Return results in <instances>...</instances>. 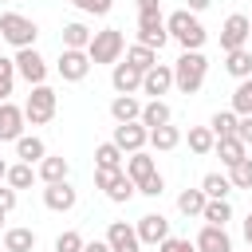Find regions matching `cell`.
I'll use <instances>...</instances> for the list:
<instances>
[{
  "label": "cell",
  "mask_w": 252,
  "mask_h": 252,
  "mask_svg": "<svg viewBox=\"0 0 252 252\" xmlns=\"http://www.w3.org/2000/svg\"><path fill=\"white\" fill-rule=\"evenodd\" d=\"M102 240L110 244V252H142V240H138L134 224H126V220H110Z\"/></svg>",
  "instance_id": "obj_12"
},
{
  "label": "cell",
  "mask_w": 252,
  "mask_h": 252,
  "mask_svg": "<svg viewBox=\"0 0 252 252\" xmlns=\"http://www.w3.org/2000/svg\"><path fill=\"white\" fill-rule=\"evenodd\" d=\"M138 43L150 47V51H161L169 43V32H165V16L161 12H150V16H138Z\"/></svg>",
  "instance_id": "obj_6"
},
{
  "label": "cell",
  "mask_w": 252,
  "mask_h": 252,
  "mask_svg": "<svg viewBox=\"0 0 252 252\" xmlns=\"http://www.w3.org/2000/svg\"><path fill=\"white\" fill-rule=\"evenodd\" d=\"M201 193H205L209 201H228V193H232L228 173H205V177H201Z\"/></svg>",
  "instance_id": "obj_27"
},
{
  "label": "cell",
  "mask_w": 252,
  "mask_h": 252,
  "mask_svg": "<svg viewBox=\"0 0 252 252\" xmlns=\"http://www.w3.org/2000/svg\"><path fill=\"white\" fill-rule=\"evenodd\" d=\"M126 63L138 67V71L146 75V71L158 63V51H150V47H142V43H130V47H126Z\"/></svg>",
  "instance_id": "obj_35"
},
{
  "label": "cell",
  "mask_w": 252,
  "mask_h": 252,
  "mask_svg": "<svg viewBox=\"0 0 252 252\" xmlns=\"http://www.w3.org/2000/svg\"><path fill=\"white\" fill-rule=\"evenodd\" d=\"M236 122H240V118H236L232 110H217V114L209 118V130H213V138H232V134H236Z\"/></svg>",
  "instance_id": "obj_36"
},
{
  "label": "cell",
  "mask_w": 252,
  "mask_h": 252,
  "mask_svg": "<svg viewBox=\"0 0 252 252\" xmlns=\"http://www.w3.org/2000/svg\"><path fill=\"white\" fill-rule=\"evenodd\" d=\"M110 87H114L118 94H134V91H142V71L130 67L126 59H118V63L110 67Z\"/></svg>",
  "instance_id": "obj_15"
},
{
  "label": "cell",
  "mask_w": 252,
  "mask_h": 252,
  "mask_svg": "<svg viewBox=\"0 0 252 252\" xmlns=\"http://www.w3.org/2000/svg\"><path fill=\"white\" fill-rule=\"evenodd\" d=\"M0 39L12 43L16 51H24V47H35L39 28H35V20H28V16H20V12H4V16H0Z\"/></svg>",
  "instance_id": "obj_4"
},
{
  "label": "cell",
  "mask_w": 252,
  "mask_h": 252,
  "mask_svg": "<svg viewBox=\"0 0 252 252\" xmlns=\"http://www.w3.org/2000/svg\"><path fill=\"white\" fill-rule=\"evenodd\" d=\"M122 165H126V154H122L114 142L94 146V169H122Z\"/></svg>",
  "instance_id": "obj_28"
},
{
  "label": "cell",
  "mask_w": 252,
  "mask_h": 252,
  "mask_svg": "<svg viewBox=\"0 0 252 252\" xmlns=\"http://www.w3.org/2000/svg\"><path fill=\"white\" fill-rule=\"evenodd\" d=\"M236 138H240L244 146H252V114H244V118L236 122Z\"/></svg>",
  "instance_id": "obj_45"
},
{
  "label": "cell",
  "mask_w": 252,
  "mask_h": 252,
  "mask_svg": "<svg viewBox=\"0 0 252 252\" xmlns=\"http://www.w3.org/2000/svg\"><path fill=\"white\" fill-rule=\"evenodd\" d=\"M16 75L28 83V87H39L43 79H47V59L35 51V47H24V51H16Z\"/></svg>",
  "instance_id": "obj_7"
},
{
  "label": "cell",
  "mask_w": 252,
  "mask_h": 252,
  "mask_svg": "<svg viewBox=\"0 0 252 252\" xmlns=\"http://www.w3.org/2000/svg\"><path fill=\"white\" fill-rule=\"evenodd\" d=\"M248 39H252L248 16H244V12H232V16L224 20V28H220V47H224V51H236V47H244Z\"/></svg>",
  "instance_id": "obj_9"
},
{
  "label": "cell",
  "mask_w": 252,
  "mask_h": 252,
  "mask_svg": "<svg viewBox=\"0 0 252 252\" xmlns=\"http://www.w3.org/2000/svg\"><path fill=\"white\" fill-rule=\"evenodd\" d=\"M209 4H213V0H185V12H193V16H197V12H205Z\"/></svg>",
  "instance_id": "obj_48"
},
{
  "label": "cell",
  "mask_w": 252,
  "mask_h": 252,
  "mask_svg": "<svg viewBox=\"0 0 252 252\" xmlns=\"http://www.w3.org/2000/svg\"><path fill=\"white\" fill-rule=\"evenodd\" d=\"M134 232H138L142 244H161V240L169 236V220H165L161 213H146V217H138Z\"/></svg>",
  "instance_id": "obj_14"
},
{
  "label": "cell",
  "mask_w": 252,
  "mask_h": 252,
  "mask_svg": "<svg viewBox=\"0 0 252 252\" xmlns=\"http://www.w3.org/2000/svg\"><path fill=\"white\" fill-rule=\"evenodd\" d=\"M122 154H138V150H146V142H150V130L142 126V122H122V126H114V138H110Z\"/></svg>",
  "instance_id": "obj_10"
},
{
  "label": "cell",
  "mask_w": 252,
  "mask_h": 252,
  "mask_svg": "<svg viewBox=\"0 0 252 252\" xmlns=\"http://www.w3.org/2000/svg\"><path fill=\"white\" fill-rule=\"evenodd\" d=\"M0 102H8V94H4V91H0Z\"/></svg>",
  "instance_id": "obj_52"
},
{
  "label": "cell",
  "mask_w": 252,
  "mask_h": 252,
  "mask_svg": "<svg viewBox=\"0 0 252 252\" xmlns=\"http://www.w3.org/2000/svg\"><path fill=\"white\" fill-rule=\"evenodd\" d=\"M16 158L28 161V165H39V161L47 158L43 138H39V134H20V138H16Z\"/></svg>",
  "instance_id": "obj_19"
},
{
  "label": "cell",
  "mask_w": 252,
  "mask_h": 252,
  "mask_svg": "<svg viewBox=\"0 0 252 252\" xmlns=\"http://www.w3.org/2000/svg\"><path fill=\"white\" fill-rule=\"evenodd\" d=\"M4 252H32L35 248V232L32 228H4Z\"/></svg>",
  "instance_id": "obj_29"
},
{
  "label": "cell",
  "mask_w": 252,
  "mask_h": 252,
  "mask_svg": "<svg viewBox=\"0 0 252 252\" xmlns=\"http://www.w3.org/2000/svg\"><path fill=\"white\" fill-rule=\"evenodd\" d=\"M138 193H142V197H161V193H165V177H161V173H150L146 181H138Z\"/></svg>",
  "instance_id": "obj_40"
},
{
  "label": "cell",
  "mask_w": 252,
  "mask_h": 252,
  "mask_svg": "<svg viewBox=\"0 0 252 252\" xmlns=\"http://www.w3.org/2000/svg\"><path fill=\"white\" fill-rule=\"evenodd\" d=\"M4 177H8V161L0 158V185H4Z\"/></svg>",
  "instance_id": "obj_51"
},
{
  "label": "cell",
  "mask_w": 252,
  "mask_h": 252,
  "mask_svg": "<svg viewBox=\"0 0 252 252\" xmlns=\"http://www.w3.org/2000/svg\"><path fill=\"white\" fill-rule=\"evenodd\" d=\"M79 12H87V16H106L110 8H114V0H71Z\"/></svg>",
  "instance_id": "obj_41"
},
{
  "label": "cell",
  "mask_w": 252,
  "mask_h": 252,
  "mask_svg": "<svg viewBox=\"0 0 252 252\" xmlns=\"http://www.w3.org/2000/svg\"><path fill=\"white\" fill-rule=\"evenodd\" d=\"M228 181H232V189H252V158L236 161V165L228 169Z\"/></svg>",
  "instance_id": "obj_38"
},
{
  "label": "cell",
  "mask_w": 252,
  "mask_h": 252,
  "mask_svg": "<svg viewBox=\"0 0 252 252\" xmlns=\"http://www.w3.org/2000/svg\"><path fill=\"white\" fill-rule=\"evenodd\" d=\"M102 193H106V197H110L114 205H126V201H130V197L138 193V185H134V181H130L126 173H114V181H110V185H106Z\"/></svg>",
  "instance_id": "obj_32"
},
{
  "label": "cell",
  "mask_w": 252,
  "mask_h": 252,
  "mask_svg": "<svg viewBox=\"0 0 252 252\" xmlns=\"http://www.w3.org/2000/svg\"><path fill=\"white\" fill-rule=\"evenodd\" d=\"M24 106L16 102H0V142H16L24 134Z\"/></svg>",
  "instance_id": "obj_16"
},
{
  "label": "cell",
  "mask_w": 252,
  "mask_h": 252,
  "mask_svg": "<svg viewBox=\"0 0 252 252\" xmlns=\"http://www.w3.org/2000/svg\"><path fill=\"white\" fill-rule=\"evenodd\" d=\"M83 252H110V244H106V240H87Z\"/></svg>",
  "instance_id": "obj_49"
},
{
  "label": "cell",
  "mask_w": 252,
  "mask_h": 252,
  "mask_svg": "<svg viewBox=\"0 0 252 252\" xmlns=\"http://www.w3.org/2000/svg\"><path fill=\"white\" fill-rule=\"evenodd\" d=\"M55 106H59V94H55L47 83H39V87H32V94H28V102H24V118H28L32 126H47V122L55 118Z\"/></svg>",
  "instance_id": "obj_5"
},
{
  "label": "cell",
  "mask_w": 252,
  "mask_h": 252,
  "mask_svg": "<svg viewBox=\"0 0 252 252\" xmlns=\"http://www.w3.org/2000/svg\"><path fill=\"white\" fill-rule=\"evenodd\" d=\"M55 71H59L63 83H83V79L91 75V55H87V51H67V47H59Z\"/></svg>",
  "instance_id": "obj_8"
},
{
  "label": "cell",
  "mask_w": 252,
  "mask_h": 252,
  "mask_svg": "<svg viewBox=\"0 0 252 252\" xmlns=\"http://www.w3.org/2000/svg\"><path fill=\"white\" fill-rule=\"evenodd\" d=\"M150 146H154L158 154H169V150H177V146H181V130H177L173 122H165V126L150 130Z\"/></svg>",
  "instance_id": "obj_26"
},
{
  "label": "cell",
  "mask_w": 252,
  "mask_h": 252,
  "mask_svg": "<svg viewBox=\"0 0 252 252\" xmlns=\"http://www.w3.org/2000/svg\"><path fill=\"white\" fill-rule=\"evenodd\" d=\"M43 205L51 213H71L79 205V193H75L71 181H55V185H43Z\"/></svg>",
  "instance_id": "obj_11"
},
{
  "label": "cell",
  "mask_w": 252,
  "mask_h": 252,
  "mask_svg": "<svg viewBox=\"0 0 252 252\" xmlns=\"http://www.w3.org/2000/svg\"><path fill=\"white\" fill-rule=\"evenodd\" d=\"M205 75H209L205 51H181V59L173 63V87L181 94H197L205 87Z\"/></svg>",
  "instance_id": "obj_2"
},
{
  "label": "cell",
  "mask_w": 252,
  "mask_h": 252,
  "mask_svg": "<svg viewBox=\"0 0 252 252\" xmlns=\"http://www.w3.org/2000/svg\"><path fill=\"white\" fill-rule=\"evenodd\" d=\"M169 87H173V67L169 63H154L142 75V94H150V98H161Z\"/></svg>",
  "instance_id": "obj_13"
},
{
  "label": "cell",
  "mask_w": 252,
  "mask_h": 252,
  "mask_svg": "<svg viewBox=\"0 0 252 252\" xmlns=\"http://www.w3.org/2000/svg\"><path fill=\"white\" fill-rule=\"evenodd\" d=\"M91 28L83 24V20H71V24H63V47L67 51H87L91 47Z\"/></svg>",
  "instance_id": "obj_23"
},
{
  "label": "cell",
  "mask_w": 252,
  "mask_h": 252,
  "mask_svg": "<svg viewBox=\"0 0 252 252\" xmlns=\"http://www.w3.org/2000/svg\"><path fill=\"white\" fill-rule=\"evenodd\" d=\"M0 224H4V213H0Z\"/></svg>",
  "instance_id": "obj_53"
},
{
  "label": "cell",
  "mask_w": 252,
  "mask_h": 252,
  "mask_svg": "<svg viewBox=\"0 0 252 252\" xmlns=\"http://www.w3.org/2000/svg\"><path fill=\"white\" fill-rule=\"evenodd\" d=\"M248 24H252V20H248Z\"/></svg>",
  "instance_id": "obj_56"
},
{
  "label": "cell",
  "mask_w": 252,
  "mask_h": 252,
  "mask_svg": "<svg viewBox=\"0 0 252 252\" xmlns=\"http://www.w3.org/2000/svg\"><path fill=\"white\" fill-rule=\"evenodd\" d=\"M193 248H197V252H232V236H228V228H217V224H205V228L197 232V240H193Z\"/></svg>",
  "instance_id": "obj_17"
},
{
  "label": "cell",
  "mask_w": 252,
  "mask_h": 252,
  "mask_svg": "<svg viewBox=\"0 0 252 252\" xmlns=\"http://www.w3.org/2000/svg\"><path fill=\"white\" fill-rule=\"evenodd\" d=\"M244 240L252 244V209H248V217H244Z\"/></svg>",
  "instance_id": "obj_50"
},
{
  "label": "cell",
  "mask_w": 252,
  "mask_h": 252,
  "mask_svg": "<svg viewBox=\"0 0 252 252\" xmlns=\"http://www.w3.org/2000/svg\"><path fill=\"white\" fill-rule=\"evenodd\" d=\"M224 71H228L232 79H252V51H248V47L224 51Z\"/></svg>",
  "instance_id": "obj_25"
},
{
  "label": "cell",
  "mask_w": 252,
  "mask_h": 252,
  "mask_svg": "<svg viewBox=\"0 0 252 252\" xmlns=\"http://www.w3.org/2000/svg\"><path fill=\"white\" fill-rule=\"evenodd\" d=\"M189 150L197 154V158H205V154H213V146H217V138H213V130L209 126H189Z\"/></svg>",
  "instance_id": "obj_31"
},
{
  "label": "cell",
  "mask_w": 252,
  "mask_h": 252,
  "mask_svg": "<svg viewBox=\"0 0 252 252\" xmlns=\"http://www.w3.org/2000/svg\"><path fill=\"white\" fill-rule=\"evenodd\" d=\"M165 32H169V39H177V43H181V51H201V47H205V39H209L205 24H201L193 12H185V8H177V12H169V16H165Z\"/></svg>",
  "instance_id": "obj_1"
},
{
  "label": "cell",
  "mask_w": 252,
  "mask_h": 252,
  "mask_svg": "<svg viewBox=\"0 0 252 252\" xmlns=\"http://www.w3.org/2000/svg\"><path fill=\"white\" fill-rule=\"evenodd\" d=\"M150 12H161L158 0H138V16H150Z\"/></svg>",
  "instance_id": "obj_47"
},
{
  "label": "cell",
  "mask_w": 252,
  "mask_h": 252,
  "mask_svg": "<svg viewBox=\"0 0 252 252\" xmlns=\"http://www.w3.org/2000/svg\"><path fill=\"white\" fill-rule=\"evenodd\" d=\"M12 83H16V63L8 55H0V91L12 94Z\"/></svg>",
  "instance_id": "obj_42"
},
{
  "label": "cell",
  "mask_w": 252,
  "mask_h": 252,
  "mask_svg": "<svg viewBox=\"0 0 252 252\" xmlns=\"http://www.w3.org/2000/svg\"><path fill=\"white\" fill-rule=\"evenodd\" d=\"M146 130H158V126H165V122H173V110H169V102H161V98H150V102H142V118H138Z\"/></svg>",
  "instance_id": "obj_21"
},
{
  "label": "cell",
  "mask_w": 252,
  "mask_h": 252,
  "mask_svg": "<svg viewBox=\"0 0 252 252\" xmlns=\"http://www.w3.org/2000/svg\"><path fill=\"white\" fill-rule=\"evenodd\" d=\"M110 118L122 126V122H138L142 118V102L134 98V94H114L110 98Z\"/></svg>",
  "instance_id": "obj_20"
},
{
  "label": "cell",
  "mask_w": 252,
  "mask_h": 252,
  "mask_svg": "<svg viewBox=\"0 0 252 252\" xmlns=\"http://www.w3.org/2000/svg\"><path fill=\"white\" fill-rule=\"evenodd\" d=\"M205 193L201 189H185V193H177V209L185 213V217H201V209H205Z\"/></svg>",
  "instance_id": "obj_37"
},
{
  "label": "cell",
  "mask_w": 252,
  "mask_h": 252,
  "mask_svg": "<svg viewBox=\"0 0 252 252\" xmlns=\"http://www.w3.org/2000/svg\"><path fill=\"white\" fill-rule=\"evenodd\" d=\"M32 181H35V165H28V161H16V165H8V177H4V185L8 189H32Z\"/></svg>",
  "instance_id": "obj_30"
},
{
  "label": "cell",
  "mask_w": 252,
  "mask_h": 252,
  "mask_svg": "<svg viewBox=\"0 0 252 252\" xmlns=\"http://www.w3.org/2000/svg\"><path fill=\"white\" fill-rule=\"evenodd\" d=\"M158 252H197V248H193L189 236H165V240L158 244Z\"/></svg>",
  "instance_id": "obj_43"
},
{
  "label": "cell",
  "mask_w": 252,
  "mask_h": 252,
  "mask_svg": "<svg viewBox=\"0 0 252 252\" xmlns=\"http://www.w3.org/2000/svg\"><path fill=\"white\" fill-rule=\"evenodd\" d=\"M67 173H71V161H67L63 154H47V158L39 161V169H35V177H39L43 185H55V181H67Z\"/></svg>",
  "instance_id": "obj_18"
},
{
  "label": "cell",
  "mask_w": 252,
  "mask_h": 252,
  "mask_svg": "<svg viewBox=\"0 0 252 252\" xmlns=\"http://www.w3.org/2000/svg\"><path fill=\"white\" fill-rule=\"evenodd\" d=\"M83 232H75V228H67V232H59L55 236V252H83Z\"/></svg>",
  "instance_id": "obj_39"
},
{
  "label": "cell",
  "mask_w": 252,
  "mask_h": 252,
  "mask_svg": "<svg viewBox=\"0 0 252 252\" xmlns=\"http://www.w3.org/2000/svg\"><path fill=\"white\" fill-rule=\"evenodd\" d=\"M213 154H220V161H224V165L232 169L236 161H244V158H248V146H244V142H240V138L232 134V138H217Z\"/></svg>",
  "instance_id": "obj_24"
},
{
  "label": "cell",
  "mask_w": 252,
  "mask_h": 252,
  "mask_svg": "<svg viewBox=\"0 0 252 252\" xmlns=\"http://www.w3.org/2000/svg\"><path fill=\"white\" fill-rule=\"evenodd\" d=\"M236 118H244V114H252V79H240L236 83V91H232V106H228Z\"/></svg>",
  "instance_id": "obj_34"
},
{
  "label": "cell",
  "mask_w": 252,
  "mask_h": 252,
  "mask_svg": "<svg viewBox=\"0 0 252 252\" xmlns=\"http://www.w3.org/2000/svg\"><path fill=\"white\" fill-rule=\"evenodd\" d=\"M0 4H4V0H0Z\"/></svg>",
  "instance_id": "obj_55"
},
{
  "label": "cell",
  "mask_w": 252,
  "mask_h": 252,
  "mask_svg": "<svg viewBox=\"0 0 252 252\" xmlns=\"http://www.w3.org/2000/svg\"><path fill=\"white\" fill-rule=\"evenodd\" d=\"M201 220H205V224H217V228H224V224L232 220V205H228V201H205V209H201Z\"/></svg>",
  "instance_id": "obj_33"
},
{
  "label": "cell",
  "mask_w": 252,
  "mask_h": 252,
  "mask_svg": "<svg viewBox=\"0 0 252 252\" xmlns=\"http://www.w3.org/2000/svg\"><path fill=\"white\" fill-rule=\"evenodd\" d=\"M87 55H91V67H94V63H110V67H114V63L126 55V35H122L118 28H102V32L91 35Z\"/></svg>",
  "instance_id": "obj_3"
},
{
  "label": "cell",
  "mask_w": 252,
  "mask_h": 252,
  "mask_svg": "<svg viewBox=\"0 0 252 252\" xmlns=\"http://www.w3.org/2000/svg\"><path fill=\"white\" fill-rule=\"evenodd\" d=\"M122 173H126V177H130V181L138 185V181H146L150 173H158V161H154V158H150L146 150H138V154H130V158H126Z\"/></svg>",
  "instance_id": "obj_22"
},
{
  "label": "cell",
  "mask_w": 252,
  "mask_h": 252,
  "mask_svg": "<svg viewBox=\"0 0 252 252\" xmlns=\"http://www.w3.org/2000/svg\"><path fill=\"white\" fill-rule=\"evenodd\" d=\"M114 173H122V169H94V185H98V189H106V185L114 181Z\"/></svg>",
  "instance_id": "obj_46"
},
{
  "label": "cell",
  "mask_w": 252,
  "mask_h": 252,
  "mask_svg": "<svg viewBox=\"0 0 252 252\" xmlns=\"http://www.w3.org/2000/svg\"><path fill=\"white\" fill-rule=\"evenodd\" d=\"M16 201H20V193H16V189H8V185H0V213H4V217L16 209Z\"/></svg>",
  "instance_id": "obj_44"
},
{
  "label": "cell",
  "mask_w": 252,
  "mask_h": 252,
  "mask_svg": "<svg viewBox=\"0 0 252 252\" xmlns=\"http://www.w3.org/2000/svg\"><path fill=\"white\" fill-rule=\"evenodd\" d=\"M0 252H4V244H0Z\"/></svg>",
  "instance_id": "obj_54"
}]
</instances>
